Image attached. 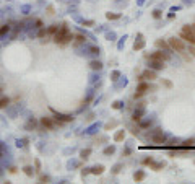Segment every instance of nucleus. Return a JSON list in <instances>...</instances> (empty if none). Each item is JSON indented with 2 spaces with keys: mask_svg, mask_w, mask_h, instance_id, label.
Returning a JSON list of instances; mask_svg holds the SVG:
<instances>
[{
  "mask_svg": "<svg viewBox=\"0 0 195 184\" xmlns=\"http://www.w3.org/2000/svg\"><path fill=\"white\" fill-rule=\"evenodd\" d=\"M36 28H42V21H41V20H36Z\"/></svg>",
  "mask_w": 195,
  "mask_h": 184,
  "instance_id": "40",
  "label": "nucleus"
},
{
  "mask_svg": "<svg viewBox=\"0 0 195 184\" xmlns=\"http://www.w3.org/2000/svg\"><path fill=\"white\" fill-rule=\"evenodd\" d=\"M143 78H145V80H148V81H154L156 80V70H151V68H148V70H145L143 72Z\"/></svg>",
  "mask_w": 195,
  "mask_h": 184,
  "instance_id": "10",
  "label": "nucleus"
},
{
  "mask_svg": "<svg viewBox=\"0 0 195 184\" xmlns=\"http://www.w3.org/2000/svg\"><path fill=\"white\" fill-rule=\"evenodd\" d=\"M192 28H194V31H195V25H192Z\"/></svg>",
  "mask_w": 195,
  "mask_h": 184,
  "instance_id": "45",
  "label": "nucleus"
},
{
  "mask_svg": "<svg viewBox=\"0 0 195 184\" xmlns=\"http://www.w3.org/2000/svg\"><path fill=\"white\" fill-rule=\"evenodd\" d=\"M90 54H91V56H98V54H99V47L91 46V47H90Z\"/></svg>",
  "mask_w": 195,
  "mask_h": 184,
  "instance_id": "32",
  "label": "nucleus"
},
{
  "mask_svg": "<svg viewBox=\"0 0 195 184\" xmlns=\"http://www.w3.org/2000/svg\"><path fill=\"white\" fill-rule=\"evenodd\" d=\"M119 171H120V165H117V166H115V168H114V174H117V173H119Z\"/></svg>",
  "mask_w": 195,
  "mask_h": 184,
  "instance_id": "41",
  "label": "nucleus"
},
{
  "mask_svg": "<svg viewBox=\"0 0 195 184\" xmlns=\"http://www.w3.org/2000/svg\"><path fill=\"white\" fill-rule=\"evenodd\" d=\"M10 173H11V174H15V173H16V168L11 166V168H10Z\"/></svg>",
  "mask_w": 195,
  "mask_h": 184,
  "instance_id": "44",
  "label": "nucleus"
},
{
  "mask_svg": "<svg viewBox=\"0 0 195 184\" xmlns=\"http://www.w3.org/2000/svg\"><path fill=\"white\" fill-rule=\"evenodd\" d=\"M51 111H52L54 117H57L59 121H62L63 124H65V122H72V121H73V116H72V114H62V113H57L56 109H52V108H51Z\"/></svg>",
  "mask_w": 195,
  "mask_h": 184,
  "instance_id": "8",
  "label": "nucleus"
},
{
  "mask_svg": "<svg viewBox=\"0 0 195 184\" xmlns=\"http://www.w3.org/2000/svg\"><path fill=\"white\" fill-rule=\"evenodd\" d=\"M47 29V34H46V38H54V34L57 33V29H59V25H51Z\"/></svg>",
  "mask_w": 195,
  "mask_h": 184,
  "instance_id": "13",
  "label": "nucleus"
},
{
  "mask_svg": "<svg viewBox=\"0 0 195 184\" xmlns=\"http://www.w3.org/2000/svg\"><path fill=\"white\" fill-rule=\"evenodd\" d=\"M34 171H41V161L38 158L34 160Z\"/></svg>",
  "mask_w": 195,
  "mask_h": 184,
  "instance_id": "34",
  "label": "nucleus"
},
{
  "mask_svg": "<svg viewBox=\"0 0 195 184\" xmlns=\"http://www.w3.org/2000/svg\"><path fill=\"white\" fill-rule=\"evenodd\" d=\"M125 138V131H117L114 135V142H122Z\"/></svg>",
  "mask_w": 195,
  "mask_h": 184,
  "instance_id": "19",
  "label": "nucleus"
},
{
  "mask_svg": "<svg viewBox=\"0 0 195 184\" xmlns=\"http://www.w3.org/2000/svg\"><path fill=\"white\" fill-rule=\"evenodd\" d=\"M179 38H181L182 41H185V43H189L190 46H195V31H194L192 26H189V25L182 26Z\"/></svg>",
  "mask_w": 195,
  "mask_h": 184,
  "instance_id": "1",
  "label": "nucleus"
},
{
  "mask_svg": "<svg viewBox=\"0 0 195 184\" xmlns=\"http://www.w3.org/2000/svg\"><path fill=\"white\" fill-rule=\"evenodd\" d=\"M148 67H150L151 70H163V68H164V62L156 60V59H148Z\"/></svg>",
  "mask_w": 195,
  "mask_h": 184,
  "instance_id": "9",
  "label": "nucleus"
},
{
  "mask_svg": "<svg viewBox=\"0 0 195 184\" xmlns=\"http://www.w3.org/2000/svg\"><path fill=\"white\" fill-rule=\"evenodd\" d=\"M143 47H145V41H143V39L135 41V44H133V51H142Z\"/></svg>",
  "mask_w": 195,
  "mask_h": 184,
  "instance_id": "21",
  "label": "nucleus"
},
{
  "mask_svg": "<svg viewBox=\"0 0 195 184\" xmlns=\"http://www.w3.org/2000/svg\"><path fill=\"white\" fill-rule=\"evenodd\" d=\"M145 104L146 103H140V104H137V109H135V113H133V116H132V121L133 122H140V121L143 119V116H145Z\"/></svg>",
  "mask_w": 195,
  "mask_h": 184,
  "instance_id": "7",
  "label": "nucleus"
},
{
  "mask_svg": "<svg viewBox=\"0 0 195 184\" xmlns=\"http://www.w3.org/2000/svg\"><path fill=\"white\" fill-rule=\"evenodd\" d=\"M194 143H195V138H189V140H184L179 145V148H182V150H187V148H192L194 147Z\"/></svg>",
  "mask_w": 195,
  "mask_h": 184,
  "instance_id": "12",
  "label": "nucleus"
},
{
  "mask_svg": "<svg viewBox=\"0 0 195 184\" xmlns=\"http://www.w3.org/2000/svg\"><path fill=\"white\" fill-rule=\"evenodd\" d=\"M23 171H24V174H26L28 178H33V174H34V170H33V166H24Z\"/></svg>",
  "mask_w": 195,
  "mask_h": 184,
  "instance_id": "24",
  "label": "nucleus"
},
{
  "mask_svg": "<svg viewBox=\"0 0 195 184\" xmlns=\"http://www.w3.org/2000/svg\"><path fill=\"white\" fill-rule=\"evenodd\" d=\"M112 108H114V109H120V108H122V101H115V103L112 104Z\"/></svg>",
  "mask_w": 195,
  "mask_h": 184,
  "instance_id": "37",
  "label": "nucleus"
},
{
  "mask_svg": "<svg viewBox=\"0 0 195 184\" xmlns=\"http://www.w3.org/2000/svg\"><path fill=\"white\" fill-rule=\"evenodd\" d=\"M148 138H150L153 143H156V145H163V143H166V140H167V137L163 134L161 129H154L151 134H148Z\"/></svg>",
  "mask_w": 195,
  "mask_h": 184,
  "instance_id": "2",
  "label": "nucleus"
},
{
  "mask_svg": "<svg viewBox=\"0 0 195 184\" xmlns=\"http://www.w3.org/2000/svg\"><path fill=\"white\" fill-rule=\"evenodd\" d=\"M90 173L91 174H102L104 173V166L102 165H96V166L90 168Z\"/></svg>",
  "mask_w": 195,
  "mask_h": 184,
  "instance_id": "14",
  "label": "nucleus"
},
{
  "mask_svg": "<svg viewBox=\"0 0 195 184\" xmlns=\"http://www.w3.org/2000/svg\"><path fill=\"white\" fill-rule=\"evenodd\" d=\"M111 77H112V80H117V78L119 77H120V72H117V70H114V72H112V73H111Z\"/></svg>",
  "mask_w": 195,
  "mask_h": 184,
  "instance_id": "36",
  "label": "nucleus"
},
{
  "mask_svg": "<svg viewBox=\"0 0 195 184\" xmlns=\"http://www.w3.org/2000/svg\"><path fill=\"white\" fill-rule=\"evenodd\" d=\"M146 59H156V60H161V62H169L171 60V52H166L163 49H156L153 54H146Z\"/></svg>",
  "mask_w": 195,
  "mask_h": 184,
  "instance_id": "4",
  "label": "nucleus"
},
{
  "mask_svg": "<svg viewBox=\"0 0 195 184\" xmlns=\"http://www.w3.org/2000/svg\"><path fill=\"white\" fill-rule=\"evenodd\" d=\"M88 173H90V171H88V170H83V171H81V176H83V178H85V176H86V174H88Z\"/></svg>",
  "mask_w": 195,
  "mask_h": 184,
  "instance_id": "43",
  "label": "nucleus"
},
{
  "mask_svg": "<svg viewBox=\"0 0 195 184\" xmlns=\"http://www.w3.org/2000/svg\"><path fill=\"white\" fill-rule=\"evenodd\" d=\"M94 21L93 20H86V21H83V26H93Z\"/></svg>",
  "mask_w": 195,
  "mask_h": 184,
  "instance_id": "39",
  "label": "nucleus"
},
{
  "mask_svg": "<svg viewBox=\"0 0 195 184\" xmlns=\"http://www.w3.org/2000/svg\"><path fill=\"white\" fill-rule=\"evenodd\" d=\"M73 39H75V46L85 44V41H86V38H85L83 34H75V36H73Z\"/></svg>",
  "mask_w": 195,
  "mask_h": 184,
  "instance_id": "18",
  "label": "nucleus"
},
{
  "mask_svg": "<svg viewBox=\"0 0 195 184\" xmlns=\"http://www.w3.org/2000/svg\"><path fill=\"white\" fill-rule=\"evenodd\" d=\"M138 126H140V129H148L151 126V119H146V121H140L138 122Z\"/></svg>",
  "mask_w": 195,
  "mask_h": 184,
  "instance_id": "23",
  "label": "nucleus"
},
{
  "mask_svg": "<svg viewBox=\"0 0 195 184\" xmlns=\"http://www.w3.org/2000/svg\"><path fill=\"white\" fill-rule=\"evenodd\" d=\"M156 47L158 49H163V51H166V52H171V46H169V43H166V41H164V39H156Z\"/></svg>",
  "mask_w": 195,
  "mask_h": 184,
  "instance_id": "11",
  "label": "nucleus"
},
{
  "mask_svg": "<svg viewBox=\"0 0 195 184\" xmlns=\"http://www.w3.org/2000/svg\"><path fill=\"white\" fill-rule=\"evenodd\" d=\"M11 26L10 25H2V28H0V36H5L8 31H10Z\"/></svg>",
  "mask_w": 195,
  "mask_h": 184,
  "instance_id": "25",
  "label": "nucleus"
},
{
  "mask_svg": "<svg viewBox=\"0 0 195 184\" xmlns=\"http://www.w3.org/2000/svg\"><path fill=\"white\" fill-rule=\"evenodd\" d=\"M115 152V147L111 145V147H106L104 148V155H112V153Z\"/></svg>",
  "mask_w": 195,
  "mask_h": 184,
  "instance_id": "28",
  "label": "nucleus"
},
{
  "mask_svg": "<svg viewBox=\"0 0 195 184\" xmlns=\"http://www.w3.org/2000/svg\"><path fill=\"white\" fill-rule=\"evenodd\" d=\"M151 168H153L154 171H159V170H163V168H164V163H153Z\"/></svg>",
  "mask_w": 195,
  "mask_h": 184,
  "instance_id": "29",
  "label": "nucleus"
},
{
  "mask_svg": "<svg viewBox=\"0 0 195 184\" xmlns=\"http://www.w3.org/2000/svg\"><path fill=\"white\" fill-rule=\"evenodd\" d=\"M153 163H154V160L151 158V156H148V158H145V160H143V165H145V166H151Z\"/></svg>",
  "mask_w": 195,
  "mask_h": 184,
  "instance_id": "30",
  "label": "nucleus"
},
{
  "mask_svg": "<svg viewBox=\"0 0 195 184\" xmlns=\"http://www.w3.org/2000/svg\"><path fill=\"white\" fill-rule=\"evenodd\" d=\"M161 16H163V11H161V10H158V8H156V10H153V18H154V20H159Z\"/></svg>",
  "mask_w": 195,
  "mask_h": 184,
  "instance_id": "31",
  "label": "nucleus"
},
{
  "mask_svg": "<svg viewBox=\"0 0 195 184\" xmlns=\"http://www.w3.org/2000/svg\"><path fill=\"white\" fill-rule=\"evenodd\" d=\"M46 34H47V29H46V28H39V33H38L39 38H46Z\"/></svg>",
  "mask_w": 195,
  "mask_h": 184,
  "instance_id": "33",
  "label": "nucleus"
},
{
  "mask_svg": "<svg viewBox=\"0 0 195 184\" xmlns=\"http://www.w3.org/2000/svg\"><path fill=\"white\" fill-rule=\"evenodd\" d=\"M90 67H91V70H101V68H102V64L99 62V60L94 59V60H91V62H90Z\"/></svg>",
  "mask_w": 195,
  "mask_h": 184,
  "instance_id": "17",
  "label": "nucleus"
},
{
  "mask_svg": "<svg viewBox=\"0 0 195 184\" xmlns=\"http://www.w3.org/2000/svg\"><path fill=\"white\" fill-rule=\"evenodd\" d=\"M49 179H51V178H49L47 174H41V176H39V181H41V183H47Z\"/></svg>",
  "mask_w": 195,
  "mask_h": 184,
  "instance_id": "35",
  "label": "nucleus"
},
{
  "mask_svg": "<svg viewBox=\"0 0 195 184\" xmlns=\"http://www.w3.org/2000/svg\"><path fill=\"white\" fill-rule=\"evenodd\" d=\"M68 31H70V29H68V25H67V23H62V26H60V28L57 29V33L54 34L52 41H54L56 44H60V41H62V39H63V36H65Z\"/></svg>",
  "mask_w": 195,
  "mask_h": 184,
  "instance_id": "6",
  "label": "nucleus"
},
{
  "mask_svg": "<svg viewBox=\"0 0 195 184\" xmlns=\"http://www.w3.org/2000/svg\"><path fill=\"white\" fill-rule=\"evenodd\" d=\"M167 43H169L171 49L176 51V52H179V54L185 52V44H184V41H182L181 38H169L167 39Z\"/></svg>",
  "mask_w": 195,
  "mask_h": 184,
  "instance_id": "3",
  "label": "nucleus"
},
{
  "mask_svg": "<svg viewBox=\"0 0 195 184\" xmlns=\"http://www.w3.org/2000/svg\"><path fill=\"white\" fill-rule=\"evenodd\" d=\"M10 104V98L8 96H0V109H4Z\"/></svg>",
  "mask_w": 195,
  "mask_h": 184,
  "instance_id": "20",
  "label": "nucleus"
},
{
  "mask_svg": "<svg viewBox=\"0 0 195 184\" xmlns=\"http://www.w3.org/2000/svg\"><path fill=\"white\" fill-rule=\"evenodd\" d=\"M106 18H107V20H119L120 13H106Z\"/></svg>",
  "mask_w": 195,
  "mask_h": 184,
  "instance_id": "26",
  "label": "nucleus"
},
{
  "mask_svg": "<svg viewBox=\"0 0 195 184\" xmlns=\"http://www.w3.org/2000/svg\"><path fill=\"white\" fill-rule=\"evenodd\" d=\"M145 178H146V174H145V171H142V170L137 171V173L133 174V179H135L137 183H142V181L145 179Z\"/></svg>",
  "mask_w": 195,
  "mask_h": 184,
  "instance_id": "16",
  "label": "nucleus"
},
{
  "mask_svg": "<svg viewBox=\"0 0 195 184\" xmlns=\"http://www.w3.org/2000/svg\"><path fill=\"white\" fill-rule=\"evenodd\" d=\"M90 155H91V148H85V150H81V152H80V158L81 160H88V158H90Z\"/></svg>",
  "mask_w": 195,
  "mask_h": 184,
  "instance_id": "22",
  "label": "nucleus"
},
{
  "mask_svg": "<svg viewBox=\"0 0 195 184\" xmlns=\"http://www.w3.org/2000/svg\"><path fill=\"white\" fill-rule=\"evenodd\" d=\"M36 127H38V121L31 117V119H29L28 122H26V131H34Z\"/></svg>",
  "mask_w": 195,
  "mask_h": 184,
  "instance_id": "15",
  "label": "nucleus"
},
{
  "mask_svg": "<svg viewBox=\"0 0 195 184\" xmlns=\"http://www.w3.org/2000/svg\"><path fill=\"white\" fill-rule=\"evenodd\" d=\"M0 96H2V88H0Z\"/></svg>",
  "mask_w": 195,
  "mask_h": 184,
  "instance_id": "46",
  "label": "nucleus"
},
{
  "mask_svg": "<svg viewBox=\"0 0 195 184\" xmlns=\"http://www.w3.org/2000/svg\"><path fill=\"white\" fill-rule=\"evenodd\" d=\"M161 85L166 86V88H172V86H174V85H172V81H171V80H166V78H163V80H161Z\"/></svg>",
  "mask_w": 195,
  "mask_h": 184,
  "instance_id": "27",
  "label": "nucleus"
},
{
  "mask_svg": "<svg viewBox=\"0 0 195 184\" xmlns=\"http://www.w3.org/2000/svg\"><path fill=\"white\" fill-rule=\"evenodd\" d=\"M189 52H190L192 57H195V46H190V44H189Z\"/></svg>",
  "mask_w": 195,
  "mask_h": 184,
  "instance_id": "38",
  "label": "nucleus"
},
{
  "mask_svg": "<svg viewBox=\"0 0 195 184\" xmlns=\"http://www.w3.org/2000/svg\"><path fill=\"white\" fill-rule=\"evenodd\" d=\"M150 88H153V86L148 83V81H138V86H137V91H135V95H133V98L135 99H140V98H143V96L146 95V91H150Z\"/></svg>",
  "mask_w": 195,
  "mask_h": 184,
  "instance_id": "5",
  "label": "nucleus"
},
{
  "mask_svg": "<svg viewBox=\"0 0 195 184\" xmlns=\"http://www.w3.org/2000/svg\"><path fill=\"white\" fill-rule=\"evenodd\" d=\"M130 153H132V152H130V150H129V148H125V150H124V155H125V156H129V155H130Z\"/></svg>",
  "mask_w": 195,
  "mask_h": 184,
  "instance_id": "42",
  "label": "nucleus"
}]
</instances>
